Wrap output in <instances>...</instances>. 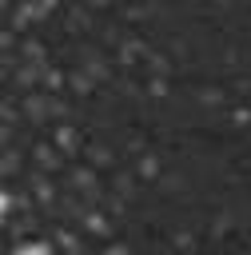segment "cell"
I'll return each instance as SVG.
<instances>
[{"label": "cell", "instance_id": "obj_18", "mask_svg": "<svg viewBox=\"0 0 251 255\" xmlns=\"http://www.w3.org/2000/svg\"><path fill=\"white\" fill-rule=\"evenodd\" d=\"M56 247H60V251H76V235H72V231H60Z\"/></svg>", "mask_w": 251, "mask_h": 255}, {"label": "cell", "instance_id": "obj_12", "mask_svg": "<svg viewBox=\"0 0 251 255\" xmlns=\"http://www.w3.org/2000/svg\"><path fill=\"white\" fill-rule=\"evenodd\" d=\"M32 191H36V199H40V203H48V199L56 195V187H52V179H48L44 171H40V175H32Z\"/></svg>", "mask_w": 251, "mask_h": 255}, {"label": "cell", "instance_id": "obj_14", "mask_svg": "<svg viewBox=\"0 0 251 255\" xmlns=\"http://www.w3.org/2000/svg\"><path fill=\"white\" fill-rule=\"evenodd\" d=\"M40 84H44V88H48V92H60V84H64V72H60V68H52V64H48V68H44V76H40Z\"/></svg>", "mask_w": 251, "mask_h": 255}, {"label": "cell", "instance_id": "obj_15", "mask_svg": "<svg viewBox=\"0 0 251 255\" xmlns=\"http://www.w3.org/2000/svg\"><path fill=\"white\" fill-rule=\"evenodd\" d=\"M139 175H143V179H155V175H159V159H155V155H139Z\"/></svg>", "mask_w": 251, "mask_h": 255}, {"label": "cell", "instance_id": "obj_20", "mask_svg": "<svg viewBox=\"0 0 251 255\" xmlns=\"http://www.w3.org/2000/svg\"><path fill=\"white\" fill-rule=\"evenodd\" d=\"M16 44V36H12V28H0V48H12Z\"/></svg>", "mask_w": 251, "mask_h": 255}, {"label": "cell", "instance_id": "obj_16", "mask_svg": "<svg viewBox=\"0 0 251 255\" xmlns=\"http://www.w3.org/2000/svg\"><path fill=\"white\" fill-rule=\"evenodd\" d=\"M68 80H72V88H76L80 96H88V92H92V76H88V72H72Z\"/></svg>", "mask_w": 251, "mask_h": 255}, {"label": "cell", "instance_id": "obj_2", "mask_svg": "<svg viewBox=\"0 0 251 255\" xmlns=\"http://www.w3.org/2000/svg\"><path fill=\"white\" fill-rule=\"evenodd\" d=\"M139 56H147V44H143L139 36H131V40H124V44H120V64H124V68H135V60H139Z\"/></svg>", "mask_w": 251, "mask_h": 255}, {"label": "cell", "instance_id": "obj_6", "mask_svg": "<svg viewBox=\"0 0 251 255\" xmlns=\"http://www.w3.org/2000/svg\"><path fill=\"white\" fill-rule=\"evenodd\" d=\"M84 72L92 76V84H96V80H108V60L96 56V52H84Z\"/></svg>", "mask_w": 251, "mask_h": 255}, {"label": "cell", "instance_id": "obj_21", "mask_svg": "<svg viewBox=\"0 0 251 255\" xmlns=\"http://www.w3.org/2000/svg\"><path fill=\"white\" fill-rule=\"evenodd\" d=\"M12 203H16V199H12L8 191H0V215H4V211H12Z\"/></svg>", "mask_w": 251, "mask_h": 255}, {"label": "cell", "instance_id": "obj_9", "mask_svg": "<svg viewBox=\"0 0 251 255\" xmlns=\"http://www.w3.org/2000/svg\"><path fill=\"white\" fill-rule=\"evenodd\" d=\"M24 112L36 116V120H44V116L52 112V100H48V96H28V100H24Z\"/></svg>", "mask_w": 251, "mask_h": 255}, {"label": "cell", "instance_id": "obj_24", "mask_svg": "<svg viewBox=\"0 0 251 255\" xmlns=\"http://www.w3.org/2000/svg\"><path fill=\"white\" fill-rule=\"evenodd\" d=\"M0 223H4V219H0Z\"/></svg>", "mask_w": 251, "mask_h": 255}, {"label": "cell", "instance_id": "obj_7", "mask_svg": "<svg viewBox=\"0 0 251 255\" xmlns=\"http://www.w3.org/2000/svg\"><path fill=\"white\" fill-rule=\"evenodd\" d=\"M143 60H147V68H151V80H167V72H171V60H167L163 52H147Z\"/></svg>", "mask_w": 251, "mask_h": 255}, {"label": "cell", "instance_id": "obj_4", "mask_svg": "<svg viewBox=\"0 0 251 255\" xmlns=\"http://www.w3.org/2000/svg\"><path fill=\"white\" fill-rule=\"evenodd\" d=\"M48 12H52V4H24V8L12 12V20H16V28H24V24H32V20H44Z\"/></svg>", "mask_w": 251, "mask_h": 255}, {"label": "cell", "instance_id": "obj_11", "mask_svg": "<svg viewBox=\"0 0 251 255\" xmlns=\"http://www.w3.org/2000/svg\"><path fill=\"white\" fill-rule=\"evenodd\" d=\"M56 251V243H48V239H32V243H20L12 255H52Z\"/></svg>", "mask_w": 251, "mask_h": 255}, {"label": "cell", "instance_id": "obj_10", "mask_svg": "<svg viewBox=\"0 0 251 255\" xmlns=\"http://www.w3.org/2000/svg\"><path fill=\"white\" fill-rule=\"evenodd\" d=\"M72 183H76L80 191H88V195H92V191H100V187H96V171H92V167H76V171H72Z\"/></svg>", "mask_w": 251, "mask_h": 255}, {"label": "cell", "instance_id": "obj_5", "mask_svg": "<svg viewBox=\"0 0 251 255\" xmlns=\"http://www.w3.org/2000/svg\"><path fill=\"white\" fill-rule=\"evenodd\" d=\"M20 52H24V60H28L32 68H48V52H44V44H40V40H24V44H20Z\"/></svg>", "mask_w": 251, "mask_h": 255}, {"label": "cell", "instance_id": "obj_22", "mask_svg": "<svg viewBox=\"0 0 251 255\" xmlns=\"http://www.w3.org/2000/svg\"><path fill=\"white\" fill-rule=\"evenodd\" d=\"M104 255H127V247H120V243H108V247H104Z\"/></svg>", "mask_w": 251, "mask_h": 255}, {"label": "cell", "instance_id": "obj_23", "mask_svg": "<svg viewBox=\"0 0 251 255\" xmlns=\"http://www.w3.org/2000/svg\"><path fill=\"white\" fill-rule=\"evenodd\" d=\"M4 139H8V128H4V124H0V143H4Z\"/></svg>", "mask_w": 251, "mask_h": 255}, {"label": "cell", "instance_id": "obj_1", "mask_svg": "<svg viewBox=\"0 0 251 255\" xmlns=\"http://www.w3.org/2000/svg\"><path fill=\"white\" fill-rule=\"evenodd\" d=\"M52 147H56L60 155H72V151H80V135H76V128L60 124V128L52 131Z\"/></svg>", "mask_w": 251, "mask_h": 255}, {"label": "cell", "instance_id": "obj_3", "mask_svg": "<svg viewBox=\"0 0 251 255\" xmlns=\"http://www.w3.org/2000/svg\"><path fill=\"white\" fill-rule=\"evenodd\" d=\"M32 159H36L40 171H56V167H60V151H56L52 143H36V147H32Z\"/></svg>", "mask_w": 251, "mask_h": 255}, {"label": "cell", "instance_id": "obj_13", "mask_svg": "<svg viewBox=\"0 0 251 255\" xmlns=\"http://www.w3.org/2000/svg\"><path fill=\"white\" fill-rule=\"evenodd\" d=\"M88 163H92V167H108V163H112V151H108L104 143H92V147H88Z\"/></svg>", "mask_w": 251, "mask_h": 255}, {"label": "cell", "instance_id": "obj_8", "mask_svg": "<svg viewBox=\"0 0 251 255\" xmlns=\"http://www.w3.org/2000/svg\"><path fill=\"white\" fill-rule=\"evenodd\" d=\"M84 231H88V235H108L112 223H108L104 211H88V215H84Z\"/></svg>", "mask_w": 251, "mask_h": 255}, {"label": "cell", "instance_id": "obj_17", "mask_svg": "<svg viewBox=\"0 0 251 255\" xmlns=\"http://www.w3.org/2000/svg\"><path fill=\"white\" fill-rule=\"evenodd\" d=\"M147 96L163 100V96H167V80H147Z\"/></svg>", "mask_w": 251, "mask_h": 255}, {"label": "cell", "instance_id": "obj_19", "mask_svg": "<svg viewBox=\"0 0 251 255\" xmlns=\"http://www.w3.org/2000/svg\"><path fill=\"white\" fill-rule=\"evenodd\" d=\"M227 227H231V219H227V215H219V219H215V227H211V235H223Z\"/></svg>", "mask_w": 251, "mask_h": 255}]
</instances>
